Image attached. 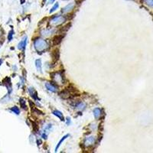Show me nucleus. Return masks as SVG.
<instances>
[{
    "label": "nucleus",
    "mask_w": 153,
    "mask_h": 153,
    "mask_svg": "<svg viewBox=\"0 0 153 153\" xmlns=\"http://www.w3.org/2000/svg\"><path fill=\"white\" fill-rule=\"evenodd\" d=\"M34 48L38 53H43L47 51L49 48V45L43 38L38 37L34 41Z\"/></svg>",
    "instance_id": "f257e3e1"
},
{
    "label": "nucleus",
    "mask_w": 153,
    "mask_h": 153,
    "mask_svg": "<svg viewBox=\"0 0 153 153\" xmlns=\"http://www.w3.org/2000/svg\"><path fill=\"white\" fill-rule=\"evenodd\" d=\"M51 78L52 80L57 83V84H63L64 83V71H60V72H54L51 73Z\"/></svg>",
    "instance_id": "f03ea898"
},
{
    "label": "nucleus",
    "mask_w": 153,
    "mask_h": 153,
    "mask_svg": "<svg viewBox=\"0 0 153 153\" xmlns=\"http://www.w3.org/2000/svg\"><path fill=\"white\" fill-rule=\"evenodd\" d=\"M66 18L63 15H56L54 17H53L51 20H50V24L51 25H54V26H58L60 25L61 24H63L65 22Z\"/></svg>",
    "instance_id": "7ed1b4c3"
},
{
    "label": "nucleus",
    "mask_w": 153,
    "mask_h": 153,
    "mask_svg": "<svg viewBox=\"0 0 153 153\" xmlns=\"http://www.w3.org/2000/svg\"><path fill=\"white\" fill-rule=\"evenodd\" d=\"M76 92V90L73 89V90H70V88H67V89H65L64 90H62L61 93H60V97L64 98V99H67V98H70L71 97V96Z\"/></svg>",
    "instance_id": "20e7f679"
},
{
    "label": "nucleus",
    "mask_w": 153,
    "mask_h": 153,
    "mask_svg": "<svg viewBox=\"0 0 153 153\" xmlns=\"http://www.w3.org/2000/svg\"><path fill=\"white\" fill-rule=\"evenodd\" d=\"M75 5H76V4H75L74 2H71V3H68L66 6H64V7L62 9V12H63V13H68V12H71V11L74 9Z\"/></svg>",
    "instance_id": "39448f33"
},
{
    "label": "nucleus",
    "mask_w": 153,
    "mask_h": 153,
    "mask_svg": "<svg viewBox=\"0 0 153 153\" xmlns=\"http://www.w3.org/2000/svg\"><path fill=\"white\" fill-rule=\"evenodd\" d=\"M64 35L62 34H58V35H56L53 38V45H58L61 44V42H62L63 38H64Z\"/></svg>",
    "instance_id": "423d86ee"
},
{
    "label": "nucleus",
    "mask_w": 153,
    "mask_h": 153,
    "mask_svg": "<svg viewBox=\"0 0 153 153\" xmlns=\"http://www.w3.org/2000/svg\"><path fill=\"white\" fill-rule=\"evenodd\" d=\"M28 91L30 96H31L34 100H40V99L38 98V97H37V93L36 90H35L33 87H29V88L28 89Z\"/></svg>",
    "instance_id": "0eeeda50"
},
{
    "label": "nucleus",
    "mask_w": 153,
    "mask_h": 153,
    "mask_svg": "<svg viewBox=\"0 0 153 153\" xmlns=\"http://www.w3.org/2000/svg\"><path fill=\"white\" fill-rule=\"evenodd\" d=\"M45 87L48 90L51 91V92H53V93H56L58 89H57V87H55L53 84H51L50 82H46L45 83Z\"/></svg>",
    "instance_id": "6e6552de"
},
{
    "label": "nucleus",
    "mask_w": 153,
    "mask_h": 153,
    "mask_svg": "<svg viewBox=\"0 0 153 153\" xmlns=\"http://www.w3.org/2000/svg\"><path fill=\"white\" fill-rule=\"evenodd\" d=\"M95 141H96L95 137H93V136H89V137H87V138L85 139V140H84V145L86 146H90V145H92L94 144Z\"/></svg>",
    "instance_id": "1a4fd4ad"
},
{
    "label": "nucleus",
    "mask_w": 153,
    "mask_h": 153,
    "mask_svg": "<svg viewBox=\"0 0 153 153\" xmlns=\"http://www.w3.org/2000/svg\"><path fill=\"white\" fill-rule=\"evenodd\" d=\"M26 45H27V37H25L23 39L18 43V48L19 50H22L24 51L26 48Z\"/></svg>",
    "instance_id": "9d476101"
},
{
    "label": "nucleus",
    "mask_w": 153,
    "mask_h": 153,
    "mask_svg": "<svg viewBox=\"0 0 153 153\" xmlns=\"http://www.w3.org/2000/svg\"><path fill=\"white\" fill-rule=\"evenodd\" d=\"M93 112L94 118H95L96 120H99L100 117H101L102 109H101L100 108H95V109L93 110Z\"/></svg>",
    "instance_id": "9b49d317"
},
{
    "label": "nucleus",
    "mask_w": 153,
    "mask_h": 153,
    "mask_svg": "<svg viewBox=\"0 0 153 153\" xmlns=\"http://www.w3.org/2000/svg\"><path fill=\"white\" fill-rule=\"evenodd\" d=\"M59 58H60V51L59 49H55L53 53H52V58H53V61L55 63L57 62L58 60H59Z\"/></svg>",
    "instance_id": "f8f14e48"
},
{
    "label": "nucleus",
    "mask_w": 153,
    "mask_h": 153,
    "mask_svg": "<svg viewBox=\"0 0 153 153\" xmlns=\"http://www.w3.org/2000/svg\"><path fill=\"white\" fill-rule=\"evenodd\" d=\"M36 69L38 72L42 73V60L41 59H36L34 61Z\"/></svg>",
    "instance_id": "ddd939ff"
},
{
    "label": "nucleus",
    "mask_w": 153,
    "mask_h": 153,
    "mask_svg": "<svg viewBox=\"0 0 153 153\" xmlns=\"http://www.w3.org/2000/svg\"><path fill=\"white\" fill-rule=\"evenodd\" d=\"M52 113H53V115H54L55 117H57L58 118H59L61 121H64V115H63V113L61 111H59V110H54L52 112Z\"/></svg>",
    "instance_id": "4468645a"
},
{
    "label": "nucleus",
    "mask_w": 153,
    "mask_h": 153,
    "mask_svg": "<svg viewBox=\"0 0 153 153\" xmlns=\"http://www.w3.org/2000/svg\"><path fill=\"white\" fill-rule=\"evenodd\" d=\"M69 136H70V135H69V134H66L65 136H64L62 137V139H61V140L58 142V143L57 144V145H56V147H55V151H57L58 150L59 147L61 145V143H62V142H64V141L66 139H67V138H68Z\"/></svg>",
    "instance_id": "2eb2a0df"
},
{
    "label": "nucleus",
    "mask_w": 153,
    "mask_h": 153,
    "mask_svg": "<svg viewBox=\"0 0 153 153\" xmlns=\"http://www.w3.org/2000/svg\"><path fill=\"white\" fill-rule=\"evenodd\" d=\"M86 106H87V105H86V103H84V102H79L78 103H76V104L75 105V107L78 109H80V110H84V109H85Z\"/></svg>",
    "instance_id": "dca6fc26"
},
{
    "label": "nucleus",
    "mask_w": 153,
    "mask_h": 153,
    "mask_svg": "<svg viewBox=\"0 0 153 153\" xmlns=\"http://www.w3.org/2000/svg\"><path fill=\"white\" fill-rule=\"evenodd\" d=\"M19 101H20V105H21L22 108H23V109L26 110L27 109V105H26V101L25 100V99L21 98L19 100Z\"/></svg>",
    "instance_id": "f3484780"
},
{
    "label": "nucleus",
    "mask_w": 153,
    "mask_h": 153,
    "mask_svg": "<svg viewBox=\"0 0 153 153\" xmlns=\"http://www.w3.org/2000/svg\"><path fill=\"white\" fill-rule=\"evenodd\" d=\"M10 110L12 111V112H13L15 114H16V115H19L20 114V109H19V108L18 107H17V106H13V107H12L11 109H10Z\"/></svg>",
    "instance_id": "a211bd4d"
},
{
    "label": "nucleus",
    "mask_w": 153,
    "mask_h": 153,
    "mask_svg": "<svg viewBox=\"0 0 153 153\" xmlns=\"http://www.w3.org/2000/svg\"><path fill=\"white\" fill-rule=\"evenodd\" d=\"M59 8V4L58 3H55L53 6H52V8L51 9V10H50V13H52V12H55Z\"/></svg>",
    "instance_id": "6ab92c4d"
},
{
    "label": "nucleus",
    "mask_w": 153,
    "mask_h": 153,
    "mask_svg": "<svg viewBox=\"0 0 153 153\" xmlns=\"http://www.w3.org/2000/svg\"><path fill=\"white\" fill-rule=\"evenodd\" d=\"M145 3L151 8H153V0H144Z\"/></svg>",
    "instance_id": "aec40b11"
},
{
    "label": "nucleus",
    "mask_w": 153,
    "mask_h": 153,
    "mask_svg": "<svg viewBox=\"0 0 153 153\" xmlns=\"http://www.w3.org/2000/svg\"><path fill=\"white\" fill-rule=\"evenodd\" d=\"M70 24H67V25H65V26H64L63 28H61V31H63L64 33H65L67 30H69V28H70Z\"/></svg>",
    "instance_id": "412c9836"
},
{
    "label": "nucleus",
    "mask_w": 153,
    "mask_h": 153,
    "mask_svg": "<svg viewBox=\"0 0 153 153\" xmlns=\"http://www.w3.org/2000/svg\"><path fill=\"white\" fill-rule=\"evenodd\" d=\"M13 35H14V31L13 30H11L9 33V35H8V39L9 42H11L13 38Z\"/></svg>",
    "instance_id": "4be33fe9"
},
{
    "label": "nucleus",
    "mask_w": 153,
    "mask_h": 153,
    "mask_svg": "<svg viewBox=\"0 0 153 153\" xmlns=\"http://www.w3.org/2000/svg\"><path fill=\"white\" fill-rule=\"evenodd\" d=\"M66 121H67V126H69V125H70V118H69V117H67V120H66Z\"/></svg>",
    "instance_id": "5701e85b"
},
{
    "label": "nucleus",
    "mask_w": 153,
    "mask_h": 153,
    "mask_svg": "<svg viewBox=\"0 0 153 153\" xmlns=\"http://www.w3.org/2000/svg\"><path fill=\"white\" fill-rule=\"evenodd\" d=\"M54 2H55V0H49L48 4H52V3H54Z\"/></svg>",
    "instance_id": "b1692460"
},
{
    "label": "nucleus",
    "mask_w": 153,
    "mask_h": 153,
    "mask_svg": "<svg viewBox=\"0 0 153 153\" xmlns=\"http://www.w3.org/2000/svg\"><path fill=\"white\" fill-rule=\"evenodd\" d=\"M3 59H0V66H1V64H3Z\"/></svg>",
    "instance_id": "393cba45"
},
{
    "label": "nucleus",
    "mask_w": 153,
    "mask_h": 153,
    "mask_svg": "<svg viewBox=\"0 0 153 153\" xmlns=\"http://www.w3.org/2000/svg\"><path fill=\"white\" fill-rule=\"evenodd\" d=\"M1 34H2V33H1V31H0V36H1Z\"/></svg>",
    "instance_id": "a878e982"
},
{
    "label": "nucleus",
    "mask_w": 153,
    "mask_h": 153,
    "mask_svg": "<svg viewBox=\"0 0 153 153\" xmlns=\"http://www.w3.org/2000/svg\"><path fill=\"white\" fill-rule=\"evenodd\" d=\"M44 1H46V0H44Z\"/></svg>",
    "instance_id": "bb28decb"
}]
</instances>
